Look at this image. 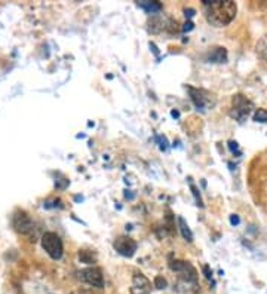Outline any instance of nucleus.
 Returning a JSON list of instances; mask_svg holds the SVG:
<instances>
[{
	"label": "nucleus",
	"mask_w": 267,
	"mask_h": 294,
	"mask_svg": "<svg viewBox=\"0 0 267 294\" xmlns=\"http://www.w3.org/2000/svg\"><path fill=\"white\" fill-rule=\"evenodd\" d=\"M14 226L17 227L18 232L27 233V232H30L33 229V221H31V219L25 213H18L14 217Z\"/></svg>",
	"instance_id": "9"
},
{
	"label": "nucleus",
	"mask_w": 267,
	"mask_h": 294,
	"mask_svg": "<svg viewBox=\"0 0 267 294\" xmlns=\"http://www.w3.org/2000/svg\"><path fill=\"white\" fill-rule=\"evenodd\" d=\"M192 28H193V23H190V21H189V23H186V24H184V27H183V30H184V31H190Z\"/></svg>",
	"instance_id": "21"
},
{
	"label": "nucleus",
	"mask_w": 267,
	"mask_h": 294,
	"mask_svg": "<svg viewBox=\"0 0 267 294\" xmlns=\"http://www.w3.org/2000/svg\"><path fill=\"white\" fill-rule=\"evenodd\" d=\"M229 147H230V150H232V152H236L238 155H241L239 146H238V143H236V141H230V143H229Z\"/></svg>",
	"instance_id": "18"
},
{
	"label": "nucleus",
	"mask_w": 267,
	"mask_h": 294,
	"mask_svg": "<svg viewBox=\"0 0 267 294\" xmlns=\"http://www.w3.org/2000/svg\"><path fill=\"white\" fill-rule=\"evenodd\" d=\"M208 60L211 63H226L227 61V51L224 48H214Z\"/></svg>",
	"instance_id": "10"
},
{
	"label": "nucleus",
	"mask_w": 267,
	"mask_h": 294,
	"mask_svg": "<svg viewBox=\"0 0 267 294\" xmlns=\"http://www.w3.org/2000/svg\"><path fill=\"white\" fill-rule=\"evenodd\" d=\"M113 247L119 254H122L125 257H132L137 251V242L128 236H119L115 241Z\"/></svg>",
	"instance_id": "5"
},
{
	"label": "nucleus",
	"mask_w": 267,
	"mask_h": 294,
	"mask_svg": "<svg viewBox=\"0 0 267 294\" xmlns=\"http://www.w3.org/2000/svg\"><path fill=\"white\" fill-rule=\"evenodd\" d=\"M138 6L143 8L147 14H156L162 11V3L159 2H147V0H144V2H138Z\"/></svg>",
	"instance_id": "12"
},
{
	"label": "nucleus",
	"mask_w": 267,
	"mask_h": 294,
	"mask_svg": "<svg viewBox=\"0 0 267 294\" xmlns=\"http://www.w3.org/2000/svg\"><path fill=\"white\" fill-rule=\"evenodd\" d=\"M202 5L208 23L214 27H224L236 17L238 6L232 0H202Z\"/></svg>",
	"instance_id": "1"
},
{
	"label": "nucleus",
	"mask_w": 267,
	"mask_h": 294,
	"mask_svg": "<svg viewBox=\"0 0 267 294\" xmlns=\"http://www.w3.org/2000/svg\"><path fill=\"white\" fill-rule=\"evenodd\" d=\"M178 226H180V232H181V235H183V238L187 241V242H193V232L190 230V227H189V224L186 223V220L181 217V216H178Z\"/></svg>",
	"instance_id": "11"
},
{
	"label": "nucleus",
	"mask_w": 267,
	"mask_h": 294,
	"mask_svg": "<svg viewBox=\"0 0 267 294\" xmlns=\"http://www.w3.org/2000/svg\"><path fill=\"white\" fill-rule=\"evenodd\" d=\"M232 106H233L232 116L236 121H239V122H243L249 116V113L252 112V109H254L252 101L249 100V98H246L245 95H242V94H238V95L233 97Z\"/></svg>",
	"instance_id": "3"
},
{
	"label": "nucleus",
	"mask_w": 267,
	"mask_h": 294,
	"mask_svg": "<svg viewBox=\"0 0 267 294\" xmlns=\"http://www.w3.org/2000/svg\"><path fill=\"white\" fill-rule=\"evenodd\" d=\"M156 141L159 143V147H160V149H162V150H167V149H168V141H167L165 137L157 135V137H156Z\"/></svg>",
	"instance_id": "17"
},
{
	"label": "nucleus",
	"mask_w": 267,
	"mask_h": 294,
	"mask_svg": "<svg viewBox=\"0 0 267 294\" xmlns=\"http://www.w3.org/2000/svg\"><path fill=\"white\" fill-rule=\"evenodd\" d=\"M171 115H172V118H178V116H180V113H178L177 110H172V112H171Z\"/></svg>",
	"instance_id": "22"
},
{
	"label": "nucleus",
	"mask_w": 267,
	"mask_h": 294,
	"mask_svg": "<svg viewBox=\"0 0 267 294\" xmlns=\"http://www.w3.org/2000/svg\"><path fill=\"white\" fill-rule=\"evenodd\" d=\"M254 121L260 123H267V110L266 109H258L254 113Z\"/></svg>",
	"instance_id": "14"
},
{
	"label": "nucleus",
	"mask_w": 267,
	"mask_h": 294,
	"mask_svg": "<svg viewBox=\"0 0 267 294\" xmlns=\"http://www.w3.org/2000/svg\"><path fill=\"white\" fill-rule=\"evenodd\" d=\"M202 270H203V273H205V276H206L208 279H211V278H212V272L209 270V266H206V265H205V266L202 268Z\"/></svg>",
	"instance_id": "19"
},
{
	"label": "nucleus",
	"mask_w": 267,
	"mask_h": 294,
	"mask_svg": "<svg viewBox=\"0 0 267 294\" xmlns=\"http://www.w3.org/2000/svg\"><path fill=\"white\" fill-rule=\"evenodd\" d=\"M193 9H189V11H186V15H189V17H193Z\"/></svg>",
	"instance_id": "23"
},
{
	"label": "nucleus",
	"mask_w": 267,
	"mask_h": 294,
	"mask_svg": "<svg viewBox=\"0 0 267 294\" xmlns=\"http://www.w3.org/2000/svg\"><path fill=\"white\" fill-rule=\"evenodd\" d=\"M77 275H79V279L88 282L92 287H97V288H102L104 287V278H102V273H101V270L98 268L83 269Z\"/></svg>",
	"instance_id": "4"
},
{
	"label": "nucleus",
	"mask_w": 267,
	"mask_h": 294,
	"mask_svg": "<svg viewBox=\"0 0 267 294\" xmlns=\"http://www.w3.org/2000/svg\"><path fill=\"white\" fill-rule=\"evenodd\" d=\"M42 247L43 250L53 259V260H58L63 257V251H64V247H63V241L61 238L53 233V232H46L43 236H42Z\"/></svg>",
	"instance_id": "2"
},
{
	"label": "nucleus",
	"mask_w": 267,
	"mask_h": 294,
	"mask_svg": "<svg viewBox=\"0 0 267 294\" xmlns=\"http://www.w3.org/2000/svg\"><path fill=\"white\" fill-rule=\"evenodd\" d=\"M239 221H241V220H239V217H238V216H236V214H233V216H232V217H230V223H232V224H233V226H236V224H239Z\"/></svg>",
	"instance_id": "20"
},
{
	"label": "nucleus",
	"mask_w": 267,
	"mask_h": 294,
	"mask_svg": "<svg viewBox=\"0 0 267 294\" xmlns=\"http://www.w3.org/2000/svg\"><path fill=\"white\" fill-rule=\"evenodd\" d=\"M170 266H171L172 270L181 273V276H183L186 281H196V278H197V276H196V270H194V268H193L190 263H187V262L175 260V262H172Z\"/></svg>",
	"instance_id": "8"
},
{
	"label": "nucleus",
	"mask_w": 267,
	"mask_h": 294,
	"mask_svg": "<svg viewBox=\"0 0 267 294\" xmlns=\"http://www.w3.org/2000/svg\"><path fill=\"white\" fill-rule=\"evenodd\" d=\"M190 189H192V192H193V195H194V199H196L197 205H199V207H203V202H202V199H200V195H199L197 187H196L193 183H190Z\"/></svg>",
	"instance_id": "16"
},
{
	"label": "nucleus",
	"mask_w": 267,
	"mask_h": 294,
	"mask_svg": "<svg viewBox=\"0 0 267 294\" xmlns=\"http://www.w3.org/2000/svg\"><path fill=\"white\" fill-rule=\"evenodd\" d=\"M150 291H151V282L143 273L134 275L132 285H131V294H150Z\"/></svg>",
	"instance_id": "7"
},
{
	"label": "nucleus",
	"mask_w": 267,
	"mask_h": 294,
	"mask_svg": "<svg viewBox=\"0 0 267 294\" xmlns=\"http://www.w3.org/2000/svg\"><path fill=\"white\" fill-rule=\"evenodd\" d=\"M187 89H189V92H190L192 101H193V104L197 107V110H199V109H200V110H205V109H208L209 106H211V107L214 106V101H211L209 95H206L205 91L196 89V88H192V86H189Z\"/></svg>",
	"instance_id": "6"
},
{
	"label": "nucleus",
	"mask_w": 267,
	"mask_h": 294,
	"mask_svg": "<svg viewBox=\"0 0 267 294\" xmlns=\"http://www.w3.org/2000/svg\"><path fill=\"white\" fill-rule=\"evenodd\" d=\"M167 285H168V282H167V279L164 276H156L154 278V287L156 288L164 290V288H167Z\"/></svg>",
	"instance_id": "15"
},
{
	"label": "nucleus",
	"mask_w": 267,
	"mask_h": 294,
	"mask_svg": "<svg viewBox=\"0 0 267 294\" xmlns=\"http://www.w3.org/2000/svg\"><path fill=\"white\" fill-rule=\"evenodd\" d=\"M79 259H80V262L82 263H94L95 262V254H92L91 251H86V250H82L80 253H79Z\"/></svg>",
	"instance_id": "13"
}]
</instances>
